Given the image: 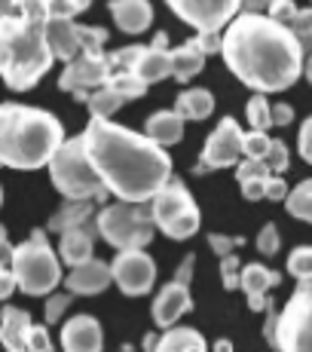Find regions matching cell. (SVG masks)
Listing matches in <instances>:
<instances>
[{
	"instance_id": "1",
	"label": "cell",
	"mask_w": 312,
	"mask_h": 352,
	"mask_svg": "<svg viewBox=\"0 0 312 352\" xmlns=\"http://www.w3.org/2000/svg\"><path fill=\"white\" fill-rule=\"evenodd\" d=\"M221 56L230 74L254 92H285L307 74V50L288 25L269 12L242 10L223 31Z\"/></svg>"
},
{
	"instance_id": "2",
	"label": "cell",
	"mask_w": 312,
	"mask_h": 352,
	"mask_svg": "<svg viewBox=\"0 0 312 352\" xmlns=\"http://www.w3.org/2000/svg\"><path fill=\"white\" fill-rule=\"evenodd\" d=\"M86 151L107 190L126 202H151L172 181V157L151 135L92 117L83 129Z\"/></svg>"
},
{
	"instance_id": "3",
	"label": "cell",
	"mask_w": 312,
	"mask_h": 352,
	"mask_svg": "<svg viewBox=\"0 0 312 352\" xmlns=\"http://www.w3.org/2000/svg\"><path fill=\"white\" fill-rule=\"evenodd\" d=\"M49 0H10L0 19L3 83L12 92H28L52 71L56 52L49 46Z\"/></svg>"
},
{
	"instance_id": "4",
	"label": "cell",
	"mask_w": 312,
	"mask_h": 352,
	"mask_svg": "<svg viewBox=\"0 0 312 352\" xmlns=\"http://www.w3.org/2000/svg\"><path fill=\"white\" fill-rule=\"evenodd\" d=\"M65 141V129L49 111L19 101H6L0 111V162L6 168L31 172L49 166Z\"/></svg>"
},
{
	"instance_id": "5",
	"label": "cell",
	"mask_w": 312,
	"mask_h": 352,
	"mask_svg": "<svg viewBox=\"0 0 312 352\" xmlns=\"http://www.w3.org/2000/svg\"><path fill=\"white\" fill-rule=\"evenodd\" d=\"M46 168H49L52 187L65 199H104L111 193L101 172L95 168L89 151H86L83 135L80 138H67Z\"/></svg>"
},
{
	"instance_id": "6",
	"label": "cell",
	"mask_w": 312,
	"mask_h": 352,
	"mask_svg": "<svg viewBox=\"0 0 312 352\" xmlns=\"http://www.w3.org/2000/svg\"><path fill=\"white\" fill-rule=\"evenodd\" d=\"M10 267L19 279V288L31 297L52 294L62 282V263H58V254L52 252L49 239H46V230H34L22 245L12 248Z\"/></svg>"
},
{
	"instance_id": "7",
	"label": "cell",
	"mask_w": 312,
	"mask_h": 352,
	"mask_svg": "<svg viewBox=\"0 0 312 352\" xmlns=\"http://www.w3.org/2000/svg\"><path fill=\"white\" fill-rule=\"evenodd\" d=\"M98 230L101 239L117 252H129V248H144L153 242L156 227L153 208L147 202H113V206L98 212Z\"/></svg>"
},
{
	"instance_id": "8",
	"label": "cell",
	"mask_w": 312,
	"mask_h": 352,
	"mask_svg": "<svg viewBox=\"0 0 312 352\" xmlns=\"http://www.w3.org/2000/svg\"><path fill=\"white\" fill-rule=\"evenodd\" d=\"M269 346L279 352H312V276L297 282V291L276 316Z\"/></svg>"
},
{
	"instance_id": "9",
	"label": "cell",
	"mask_w": 312,
	"mask_h": 352,
	"mask_svg": "<svg viewBox=\"0 0 312 352\" xmlns=\"http://www.w3.org/2000/svg\"><path fill=\"white\" fill-rule=\"evenodd\" d=\"M153 221L168 239H190L202 224V212L190 190L178 178H172L159 193L151 199Z\"/></svg>"
},
{
	"instance_id": "10",
	"label": "cell",
	"mask_w": 312,
	"mask_h": 352,
	"mask_svg": "<svg viewBox=\"0 0 312 352\" xmlns=\"http://www.w3.org/2000/svg\"><path fill=\"white\" fill-rule=\"evenodd\" d=\"M184 25L199 34H221L242 12V0H166Z\"/></svg>"
},
{
	"instance_id": "11",
	"label": "cell",
	"mask_w": 312,
	"mask_h": 352,
	"mask_svg": "<svg viewBox=\"0 0 312 352\" xmlns=\"http://www.w3.org/2000/svg\"><path fill=\"white\" fill-rule=\"evenodd\" d=\"M242 160H245V132H242L233 117H223L221 123L214 126V132L208 135L196 172L230 168V166H239Z\"/></svg>"
},
{
	"instance_id": "12",
	"label": "cell",
	"mask_w": 312,
	"mask_h": 352,
	"mask_svg": "<svg viewBox=\"0 0 312 352\" xmlns=\"http://www.w3.org/2000/svg\"><path fill=\"white\" fill-rule=\"evenodd\" d=\"M193 261H196V257L187 254L184 261H181L175 279L168 282V285H162V291L156 294V300H153V322L159 324L162 331L175 328L181 316L193 309V297H190V276H193Z\"/></svg>"
},
{
	"instance_id": "13",
	"label": "cell",
	"mask_w": 312,
	"mask_h": 352,
	"mask_svg": "<svg viewBox=\"0 0 312 352\" xmlns=\"http://www.w3.org/2000/svg\"><path fill=\"white\" fill-rule=\"evenodd\" d=\"M111 56H104V50H83L74 62L65 65L58 86L65 92H92L98 86H104L111 80Z\"/></svg>"
},
{
	"instance_id": "14",
	"label": "cell",
	"mask_w": 312,
	"mask_h": 352,
	"mask_svg": "<svg viewBox=\"0 0 312 352\" xmlns=\"http://www.w3.org/2000/svg\"><path fill=\"white\" fill-rule=\"evenodd\" d=\"M113 282L126 297H141L151 294L156 282V263L144 248H129V252H117L113 257Z\"/></svg>"
},
{
	"instance_id": "15",
	"label": "cell",
	"mask_w": 312,
	"mask_h": 352,
	"mask_svg": "<svg viewBox=\"0 0 312 352\" xmlns=\"http://www.w3.org/2000/svg\"><path fill=\"white\" fill-rule=\"evenodd\" d=\"M111 282H113V267L98 261V257H89V261L77 263V267H71V273L65 276V288L77 297L101 294Z\"/></svg>"
},
{
	"instance_id": "16",
	"label": "cell",
	"mask_w": 312,
	"mask_h": 352,
	"mask_svg": "<svg viewBox=\"0 0 312 352\" xmlns=\"http://www.w3.org/2000/svg\"><path fill=\"white\" fill-rule=\"evenodd\" d=\"M282 282V276L276 270L263 267V263H242V291H245V300L251 313H267L273 297L267 294L269 288H276Z\"/></svg>"
},
{
	"instance_id": "17",
	"label": "cell",
	"mask_w": 312,
	"mask_h": 352,
	"mask_svg": "<svg viewBox=\"0 0 312 352\" xmlns=\"http://www.w3.org/2000/svg\"><path fill=\"white\" fill-rule=\"evenodd\" d=\"M62 349L65 352H101L104 349V331L95 316L80 313L65 322L62 328Z\"/></svg>"
},
{
	"instance_id": "18",
	"label": "cell",
	"mask_w": 312,
	"mask_h": 352,
	"mask_svg": "<svg viewBox=\"0 0 312 352\" xmlns=\"http://www.w3.org/2000/svg\"><path fill=\"white\" fill-rule=\"evenodd\" d=\"M135 74L144 80L147 86L159 83L166 77H175V67H172V50H168V37L166 34H156L151 46H141V56L135 62Z\"/></svg>"
},
{
	"instance_id": "19",
	"label": "cell",
	"mask_w": 312,
	"mask_h": 352,
	"mask_svg": "<svg viewBox=\"0 0 312 352\" xmlns=\"http://www.w3.org/2000/svg\"><path fill=\"white\" fill-rule=\"evenodd\" d=\"M98 236H101L98 218H92V221H86V224H80V227L62 233V242H58V254H62V261L67 263V267H77V263L89 261L92 245H95Z\"/></svg>"
},
{
	"instance_id": "20",
	"label": "cell",
	"mask_w": 312,
	"mask_h": 352,
	"mask_svg": "<svg viewBox=\"0 0 312 352\" xmlns=\"http://www.w3.org/2000/svg\"><path fill=\"white\" fill-rule=\"evenodd\" d=\"M46 34H49V46L56 58H62L65 65L83 52V34H80V25H74V19H49Z\"/></svg>"
},
{
	"instance_id": "21",
	"label": "cell",
	"mask_w": 312,
	"mask_h": 352,
	"mask_svg": "<svg viewBox=\"0 0 312 352\" xmlns=\"http://www.w3.org/2000/svg\"><path fill=\"white\" fill-rule=\"evenodd\" d=\"M111 16L126 34H141L151 28L153 6L151 0H111Z\"/></svg>"
},
{
	"instance_id": "22",
	"label": "cell",
	"mask_w": 312,
	"mask_h": 352,
	"mask_svg": "<svg viewBox=\"0 0 312 352\" xmlns=\"http://www.w3.org/2000/svg\"><path fill=\"white\" fill-rule=\"evenodd\" d=\"M273 178V168L267 166V160H251L245 157L236 166V181L242 187V196L248 202H257V199H267V184Z\"/></svg>"
},
{
	"instance_id": "23",
	"label": "cell",
	"mask_w": 312,
	"mask_h": 352,
	"mask_svg": "<svg viewBox=\"0 0 312 352\" xmlns=\"http://www.w3.org/2000/svg\"><path fill=\"white\" fill-rule=\"evenodd\" d=\"M208 58V46L202 43V37L196 34L193 40H187L184 46H178V50H172V67H175V80H181V83H190V80L196 77V74L202 71V65H205Z\"/></svg>"
},
{
	"instance_id": "24",
	"label": "cell",
	"mask_w": 312,
	"mask_h": 352,
	"mask_svg": "<svg viewBox=\"0 0 312 352\" xmlns=\"http://www.w3.org/2000/svg\"><path fill=\"white\" fill-rule=\"evenodd\" d=\"M28 331H31V316L19 307H3V346L6 352H28Z\"/></svg>"
},
{
	"instance_id": "25",
	"label": "cell",
	"mask_w": 312,
	"mask_h": 352,
	"mask_svg": "<svg viewBox=\"0 0 312 352\" xmlns=\"http://www.w3.org/2000/svg\"><path fill=\"white\" fill-rule=\"evenodd\" d=\"M144 135H151L156 144H162V147L178 144L184 138V117L178 111H156L153 117H147Z\"/></svg>"
},
{
	"instance_id": "26",
	"label": "cell",
	"mask_w": 312,
	"mask_h": 352,
	"mask_svg": "<svg viewBox=\"0 0 312 352\" xmlns=\"http://www.w3.org/2000/svg\"><path fill=\"white\" fill-rule=\"evenodd\" d=\"M156 352H208V346H205V337L196 328L175 324V328H166V334L159 337Z\"/></svg>"
},
{
	"instance_id": "27",
	"label": "cell",
	"mask_w": 312,
	"mask_h": 352,
	"mask_svg": "<svg viewBox=\"0 0 312 352\" xmlns=\"http://www.w3.org/2000/svg\"><path fill=\"white\" fill-rule=\"evenodd\" d=\"M95 218V199H65V206L49 218V230L67 233V230L86 224Z\"/></svg>"
},
{
	"instance_id": "28",
	"label": "cell",
	"mask_w": 312,
	"mask_h": 352,
	"mask_svg": "<svg viewBox=\"0 0 312 352\" xmlns=\"http://www.w3.org/2000/svg\"><path fill=\"white\" fill-rule=\"evenodd\" d=\"M175 111L184 120H205L214 111V96L208 89H184L175 101Z\"/></svg>"
},
{
	"instance_id": "29",
	"label": "cell",
	"mask_w": 312,
	"mask_h": 352,
	"mask_svg": "<svg viewBox=\"0 0 312 352\" xmlns=\"http://www.w3.org/2000/svg\"><path fill=\"white\" fill-rule=\"evenodd\" d=\"M89 111H92V117H101V120H111L113 113L120 111V107L126 104V98L120 96L117 89H113L111 83H104V86H98V89H92L89 92Z\"/></svg>"
},
{
	"instance_id": "30",
	"label": "cell",
	"mask_w": 312,
	"mask_h": 352,
	"mask_svg": "<svg viewBox=\"0 0 312 352\" xmlns=\"http://www.w3.org/2000/svg\"><path fill=\"white\" fill-rule=\"evenodd\" d=\"M285 208H288L291 218L309 221V224H312V178L300 181L297 187H291L288 199H285Z\"/></svg>"
},
{
	"instance_id": "31",
	"label": "cell",
	"mask_w": 312,
	"mask_h": 352,
	"mask_svg": "<svg viewBox=\"0 0 312 352\" xmlns=\"http://www.w3.org/2000/svg\"><path fill=\"white\" fill-rule=\"evenodd\" d=\"M245 117H248V126H251V129H260V132L273 129V104L267 101V96H263V92H257L254 98H248Z\"/></svg>"
},
{
	"instance_id": "32",
	"label": "cell",
	"mask_w": 312,
	"mask_h": 352,
	"mask_svg": "<svg viewBox=\"0 0 312 352\" xmlns=\"http://www.w3.org/2000/svg\"><path fill=\"white\" fill-rule=\"evenodd\" d=\"M107 83H111L113 89H117L126 101H135V98H141V96L147 92V83H144V80H141L135 71H113Z\"/></svg>"
},
{
	"instance_id": "33",
	"label": "cell",
	"mask_w": 312,
	"mask_h": 352,
	"mask_svg": "<svg viewBox=\"0 0 312 352\" xmlns=\"http://www.w3.org/2000/svg\"><path fill=\"white\" fill-rule=\"evenodd\" d=\"M288 273L294 276L297 282L309 279L312 276V245H300L288 254Z\"/></svg>"
},
{
	"instance_id": "34",
	"label": "cell",
	"mask_w": 312,
	"mask_h": 352,
	"mask_svg": "<svg viewBox=\"0 0 312 352\" xmlns=\"http://www.w3.org/2000/svg\"><path fill=\"white\" fill-rule=\"evenodd\" d=\"M288 28L300 37L303 50H307V56H312V10H297L294 16H291Z\"/></svg>"
},
{
	"instance_id": "35",
	"label": "cell",
	"mask_w": 312,
	"mask_h": 352,
	"mask_svg": "<svg viewBox=\"0 0 312 352\" xmlns=\"http://www.w3.org/2000/svg\"><path fill=\"white\" fill-rule=\"evenodd\" d=\"M74 297L77 294H71V291H62V294H56V291H52L49 297H46V322L49 324H56V322H62V316L67 313V307H71L74 303Z\"/></svg>"
},
{
	"instance_id": "36",
	"label": "cell",
	"mask_w": 312,
	"mask_h": 352,
	"mask_svg": "<svg viewBox=\"0 0 312 352\" xmlns=\"http://www.w3.org/2000/svg\"><path fill=\"white\" fill-rule=\"evenodd\" d=\"M269 144H273V138H269L267 132H260V129H251V132H245V157L267 160Z\"/></svg>"
},
{
	"instance_id": "37",
	"label": "cell",
	"mask_w": 312,
	"mask_h": 352,
	"mask_svg": "<svg viewBox=\"0 0 312 352\" xmlns=\"http://www.w3.org/2000/svg\"><path fill=\"white\" fill-rule=\"evenodd\" d=\"M92 0H49V16L52 19H77V12H86Z\"/></svg>"
},
{
	"instance_id": "38",
	"label": "cell",
	"mask_w": 312,
	"mask_h": 352,
	"mask_svg": "<svg viewBox=\"0 0 312 352\" xmlns=\"http://www.w3.org/2000/svg\"><path fill=\"white\" fill-rule=\"evenodd\" d=\"M221 279H223V288H230V291H236L242 285V263L236 257V252L221 257Z\"/></svg>"
},
{
	"instance_id": "39",
	"label": "cell",
	"mask_w": 312,
	"mask_h": 352,
	"mask_svg": "<svg viewBox=\"0 0 312 352\" xmlns=\"http://www.w3.org/2000/svg\"><path fill=\"white\" fill-rule=\"evenodd\" d=\"M291 162V153H288V144L279 138H273V144H269V153H267V166L273 168V175H282L285 168H288Z\"/></svg>"
},
{
	"instance_id": "40",
	"label": "cell",
	"mask_w": 312,
	"mask_h": 352,
	"mask_svg": "<svg viewBox=\"0 0 312 352\" xmlns=\"http://www.w3.org/2000/svg\"><path fill=\"white\" fill-rule=\"evenodd\" d=\"M208 245H212V252L218 257H227L233 254L239 245H245V239L242 236H221V233H208Z\"/></svg>"
},
{
	"instance_id": "41",
	"label": "cell",
	"mask_w": 312,
	"mask_h": 352,
	"mask_svg": "<svg viewBox=\"0 0 312 352\" xmlns=\"http://www.w3.org/2000/svg\"><path fill=\"white\" fill-rule=\"evenodd\" d=\"M257 252L273 257L276 252H279V230H276V224H267L257 233Z\"/></svg>"
},
{
	"instance_id": "42",
	"label": "cell",
	"mask_w": 312,
	"mask_h": 352,
	"mask_svg": "<svg viewBox=\"0 0 312 352\" xmlns=\"http://www.w3.org/2000/svg\"><path fill=\"white\" fill-rule=\"evenodd\" d=\"M28 352H52L49 331H46L43 324H31V331H28Z\"/></svg>"
},
{
	"instance_id": "43",
	"label": "cell",
	"mask_w": 312,
	"mask_h": 352,
	"mask_svg": "<svg viewBox=\"0 0 312 352\" xmlns=\"http://www.w3.org/2000/svg\"><path fill=\"white\" fill-rule=\"evenodd\" d=\"M80 34H83V50H104V43H107L104 28H86V25H80Z\"/></svg>"
},
{
	"instance_id": "44",
	"label": "cell",
	"mask_w": 312,
	"mask_h": 352,
	"mask_svg": "<svg viewBox=\"0 0 312 352\" xmlns=\"http://www.w3.org/2000/svg\"><path fill=\"white\" fill-rule=\"evenodd\" d=\"M297 10H300V6H297L294 3V0H276V3L273 6H269V16H273L276 19V22H282V25H288L291 22V16H294V12Z\"/></svg>"
},
{
	"instance_id": "45",
	"label": "cell",
	"mask_w": 312,
	"mask_h": 352,
	"mask_svg": "<svg viewBox=\"0 0 312 352\" xmlns=\"http://www.w3.org/2000/svg\"><path fill=\"white\" fill-rule=\"evenodd\" d=\"M297 151L300 157L312 166V117H307V123L300 126V138H297Z\"/></svg>"
},
{
	"instance_id": "46",
	"label": "cell",
	"mask_w": 312,
	"mask_h": 352,
	"mask_svg": "<svg viewBox=\"0 0 312 352\" xmlns=\"http://www.w3.org/2000/svg\"><path fill=\"white\" fill-rule=\"evenodd\" d=\"M288 193H291V187L285 184L282 175H273V178H269V184H267V199L285 202V199H288Z\"/></svg>"
},
{
	"instance_id": "47",
	"label": "cell",
	"mask_w": 312,
	"mask_h": 352,
	"mask_svg": "<svg viewBox=\"0 0 312 352\" xmlns=\"http://www.w3.org/2000/svg\"><path fill=\"white\" fill-rule=\"evenodd\" d=\"M19 288V279H16V273H12V267H3V276H0V297H12V291Z\"/></svg>"
},
{
	"instance_id": "48",
	"label": "cell",
	"mask_w": 312,
	"mask_h": 352,
	"mask_svg": "<svg viewBox=\"0 0 312 352\" xmlns=\"http://www.w3.org/2000/svg\"><path fill=\"white\" fill-rule=\"evenodd\" d=\"M294 120V107L291 104H273V126H288Z\"/></svg>"
},
{
	"instance_id": "49",
	"label": "cell",
	"mask_w": 312,
	"mask_h": 352,
	"mask_svg": "<svg viewBox=\"0 0 312 352\" xmlns=\"http://www.w3.org/2000/svg\"><path fill=\"white\" fill-rule=\"evenodd\" d=\"M276 0H242V10L245 12H267Z\"/></svg>"
},
{
	"instance_id": "50",
	"label": "cell",
	"mask_w": 312,
	"mask_h": 352,
	"mask_svg": "<svg viewBox=\"0 0 312 352\" xmlns=\"http://www.w3.org/2000/svg\"><path fill=\"white\" fill-rule=\"evenodd\" d=\"M214 352H233V343H230V340H218V343H214Z\"/></svg>"
},
{
	"instance_id": "51",
	"label": "cell",
	"mask_w": 312,
	"mask_h": 352,
	"mask_svg": "<svg viewBox=\"0 0 312 352\" xmlns=\"http://www.w3.org/2000/svg\"><path fill=\"white\" fill-rule=\"evenodd\" d=\"M307 80H309V83H312V56L307 58Z\"/></svg>"
},
{
	"instance_id": "52",
	"label": "cell",
	"mask_w": 312,
	"mask_h": 352,
	"mask_svg": "<svg viewBox=\"0 0 312 352\" xmlns=\"http://www.w3.org/2000/svg\"><path fill=\"white\" fill-rule=\"evenodd\" d=\"M3 3H10V0H3Z\"/></svg>"
},
{
	"instance_id": "53",
	"label": "cell",
	"mask_w": 312,
	"mask_h": 352,
	"mask_svg": "<svg viewBox=\"0 0 312 352\" xmlns=\"http://www.w3.org/2000/svg\"><path fill=\"white\" fill-rule=\"evenodd\" d=\"M309 10H312V6H309Z\"/></svg>"
}]
</instances>
